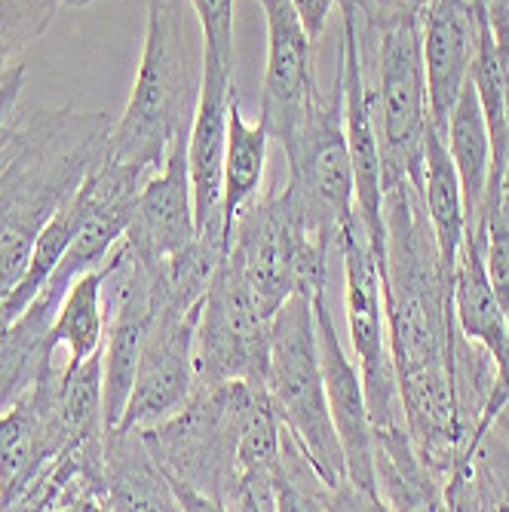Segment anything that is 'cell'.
<instances>
[{"label": "cell", "mask_w": 509, "mask_h": 512, "mask_svg": "<svg viewBox=\"0 0 509 512\" xmlns=\"http://www.w3.org/2000/svg\"><path fill=\"white\" fill-rule=\"evenodd\" d=\"M338 255L344 264V301L353 353L359 359V375L372 414V433L405 424L399 378L390 350L387 310H384V279L375 246L368 240V227L356 215L344 224L338 237Z\"/></svg>", "instance_id": "8"}, {"label": "cell", "mask_w": 509, "mask_h": 512, "mask_svg": "<svg viewBox=\"0 0 509 512\" xmlns=\"http://www.w3.org/2000/svg\"><path fill=\"white\" fill-rule=\"evenodd\" d=\"M506 332H509V310H506Z\"/></svg>", "instance_id": "27"}, {"label": "cell", "mask_w": 509, "mask_h": 512, "mask_svg": "<svg viewBox=\"0 0 509 512\" xmlns=\"http://www.w3.org/2000/svg\"><path fill=\"white\" fill-rule=\"evenodd\" d=\"M473 4H479L488 16H494V13H500L509 4V0H473Z\"/></svg>", "instance_id": "25"}, {"label": "cell", "mask_w": 509, "mask_h": 512, "mask_svg": "<svg viewBox=\"0 0 509 512\" xmlns=\"http://www.w3.org/2000/svg\"><path fill=\"white\" fill-rule=\"evenodd\" d=\"M295 7L301 13L307 34L313 37V43H319V37L329 28V19H332V10L338 7V0H295Z\"/></svg>", "instance_id": "24"}, {"label": "cell", "mask_w": 509, "mask_h": 512, "mask_svg": "<svg viewBox=\"0 0 509 512\" xmlns=\"http://www.w3.org/2000/svg\"><path fill=\"white\" fill-rule=\"evenodd\" d=\"M424 206L439 246L442 267L451 276L457 252L467 240V206H464V191H460L454 160L445 145V135H439L433 126H427V138H424Z\"/></svg>", "instance_id": "18"}, {"label": "cell", "mask_w": 509, "mask_h": 512, "mask_svg": "<svg viewBox=\"0 0 509 512\" xmlns=\"http://www.w3.org/2000/svg\"><path fill=\"white\" fill-rule=\"evenodd\" d=\"M62 13L59 0H0V77Z\"/></svg>", "instance_id": "22"}, {"label": "cell", "mask_w": 509, "mask_h": 512, "mask_svg": "<svg viewBox=\"0 0 509 512\" xmlns=\"http://www.w3.org/2000/svg\"><path fill=\"white\" fill-rule=\"evenodd\" d=\"M273 319L276 316L261 310L246 279L224 255L200 301L194 338L197 387H218L230 381L264 384Z\"/></svg>", "instance_id": "9"}, {"label": "cell", "mask_w": 509, "mask_h": 512, "mask_svg": "<svg viewBox=\"0 0 509 512\" xmlns=\"http://www.w3.org/2000/svg\"><path fill=\"white\" fill-rule=\"evenodd\" d=\"M313 316H316V338H319V359H322V378H326L329 411L344 448L347 476L350 482L384 509L375 482V433H372V414H368V399L362 387L359 368L350 362L338 325L329 307V292L313 295Z\"/></svg>", "instance_id": "11"}, {"label": "cell", "mask_w": 509, "mask_h": 512, "mask_svg": "<svg viewBox=\"0 0 509 512\" xmlns=\"http://www.w3.org/2000/svg\"><path fill=\"white\" fill-rule=\"evenodd\" d=\"M482 7L473 0H430L421 13V50L427 74L430 126L445 135L448 117L470 80L479 46Z\"/></svg>", "instance_id": "15"}, {"label": "cell", "mask_w": 509, "mask_h": 512, "mask_svg": "<svg viewBox=\"0 0 509 512\" xmlns=\"http://www.w3.org/2000/svg\"><path fill=\"white\" fill-rule=\"evenodd\" d=\"M188 0H148V22L129 102L108 135V157L154 175L191 132L203 86V37Z\"/></svg>", "instance_id": "2"}, {"label": "cell", "mask_w": 509, "mask_h": 512, "mask_svg": "<svg viewBox=\"0 0 509 512\" xmlns=\"http://www.w3.org/2000/svg\"><path fill=\"white\" fill-rule=\"evenodd\" d=\"M237 96L234 71L203 62V86L197 114L188 132V175L194 197L197 237L227 249V212H224V157H227V120Z\"/></svg>", "instance_id": "12"}, {"label": "cell", "mask_w": 509, "mask_h": 512, "mask_svg": "<svg viewBox=\"0 0 509 512\" xmlns=\"http://www.w3.org/2000/svg\"><path fill=\"white\" fill-rule=\"evenodd\" d=\"M445 145L460 178V191H464L467 230H485L482 221H485V206H488V191H491L494 151H491V135H488V123L476 96L473 77L467 80L464 92H460V99L448 117Z\"/></svg>", "instance_id": "17"}, {"label": "cell", "mask_w": 509, "mask_h": 512, "mask_svg": "<svg viewBox=\"0 0 509 512\" xmlns=\"http://www.w3.org/2000/svg\"><path fill=\"white\" fill-rule=\"evenodd\" d=\"M267 28V62L261 83V123L276 145L295 135L307 96L316 83L313 37L307 34L295 0H258Z\"/></svg>", "instance_id": "13"}, {"label": "cell", "mask_w": 509, "mask_h": 512, "mask_svg": "<svg viewBox=\"0 0 509 512\" xmlns=\"http://www.w3.org/2000/svg\"><path fill=\"white\" fill-rule=\"evenodd\" d=\"M197 319H200V304L191 310H178L169 304L154 307L142 362H138L135 387L126 402L120 427H151L163 421V417L175 414L194 396L197 390V362H194Z\"/></svg>", "instance_id": "10"}, {"label": "cell", "mask_w": 509, "mask_h": 512, "mask_svg": "<svg viewBox=\"0 0 509 512\" xmlns=\"http://www.w3.org/2000/svg\"><path fill=\"white\" fill-rule=\"evenodd\" d=\"M332 252L295 224L280 184L243 206L227 237V261L246 279L267 316L280 313L295 292H329Z\"/></svg>", "instance_id": "7"}, {"label": "cell", "mask_w": 509, "mask_h": 512, "mask_svg": "<svg viewBox=\"0 0 509 512\" xmlns=\"http://www.w3.org/2000/svg\"><path fill=\"white\" fill-rule=\"evenodd\" d=\"M485 261H488V276L509 310V120H506V154H503V169L494 178L488 191V206H485Z\"/></svg>", "instance_id": "21"}, {"label": "cell", "mask_w": 509, "mask_h": 512, "mask_svg": "<svg viewBox=\"0 0 509 512\" xmlns=\"http://www.w3.org/2000/svg\"><path fill=\"white\" fill-rule=\"evenodd\" d=\"M102 111L40 108L16 114L0 157V304L28 270L34 243L108 151Z\"/></svg>", "instance_id": "1"}, {"label": "cell", "mask_w": 509, "mask_h": 512, "mask_svg": "<svg viewBox=\"0 0 509 512\" xmlns=\"http://www.w3.org/2000/svg\"><path fill=\"white\" fill-rule=\"evenodd\" d=\"M359 40L365 62L375 65L372 105L384 178L405 175L414 184H424V138L430 126V108L421 16H402L375 28H359Z\"/></svg>", "instance_id": "6"}, {"label": "cell", "mask_w": 509, "mask_h": 512, "mask_svg": "<svg viewBox=\"0 0 509 512\" xmlns=\"http://www.w3.org/2000/svg\"><path fill=\"white\" fill-rule=\"evenodd\" d=\"M62 10H80V7H89L92 0H59Z\"/></svg>", "instance_id": "26"}, {"label": "cell", "mask_w": 509, "mask_h": 512, "mask_svg": "<svg viewBox=\"0 0 509 512\" xmlns=\"http://www.w3.org/2000/svg\"><path fill=\"white\" fill-rule=\"evenodd\" d=\"M267 148L270 132L267 126L249 123L240 99L230 102V120H227V157H224V212L227 227H234V218L243 206H249L261 194V181L267 169Z\"/></svg>", "instance_id": "19"}, {"label": "cell", "mask_w": 509, "mask_h": 512, "mask_svg": "<svg viewBox=\"0 0 509 512\" xmlns=\"http://www.w3.org/2000/svg\"><path fill=\"white\" fill-rule=\"evenodd\" d=\"M105 485L108 509H178L142 427L105 433Z\"/></svg>", "instance_id": "16"}, {"label": "cell", "mask_w": 509, "mask_h": 512, "mask_svg": "<svg viewBox=\"0 0 509 512\" xmlns=\"http://www.w3.org/2000/svg\"><path fill=\"white\" fill-rule=\"evenodd\" d=\"M264 384L197 387L175 414L142 427L178 509H237V442Z\"/></svg>", "instance_id": "3"}, {"label": "cell", "mask_w": 509, "mask_h": 512, "mask_svg": "<svg viewBox=\"0 0 509 512\" xmlns=\"http://www.w3.org/2000/svg\"><path fill=\"white\" fill-rule=\"evenodd\" d=\"M264 387L283 427L301 442L322 479L335 491L347 494L356 509H378L347 476L344 448L329 411L326 378H322L310 292H295L273 319Z\"/></svg>", "instance_id": "4"}, {"label": "cell", "mask_w": 509, "mask_h": 512, "mask_svg": "<svg viewBox=\"0 0 509 512\" xmlns=\"http://www.w3.org/2000/svg\"><path fill=\"white\" fill-rule=\"evenodd\" d=\"M283 154L289 175L280 188V197L289 215L307 237L338 252L341 230L356 215L353 160L344 126L341 56L332 86H322L316 77L304 105V117L295 135L283 145Z\"/></svg>", "instance_id": "5"}, {"label": "cell", "mask_w": 509, "mask_h": 512, "mask_svg": "<svg viewBox=\"0 0 509 512\" xmlns=\"http://www.w3.org/2000/svg\"><path fill=\"white\" fill-rule=\"evenodd\" d=\"M203 31V62L234 71V0H188Z\"/></svg>", "instance_id": "23"}, {"label": "cell", "mask_w": 509, "mask_h": 512, "mask_svg": "<svg viewBox=\"0 0 509 512\" xmlns=\"http://www.w3.org/2000/svg\"><path fill=\"white\" fill-rule=\"evenodd\" d=\"M105 304H102V273L89 270L80 273L68 286L53 325H50V344L68 350V362L77 365L92 356L105 341Z\"/></svg>", "instance_id": "20"}, {"label": "cell", "mask_w": 509, "mask_h": 512, "mask_svg": "<svg viewBox=\"0 0 509 512\" xmlns=\"http://www.w3.org/2000/svg\"><path fill=\"white\" fill-rule=\"evenodd\" d=\"M197 240L194 197L188 175V135L178 138L166 163L142 184L123 230L129 252L154 273Z\"/></svg>", "instance_id": "14"}]
</instances>
